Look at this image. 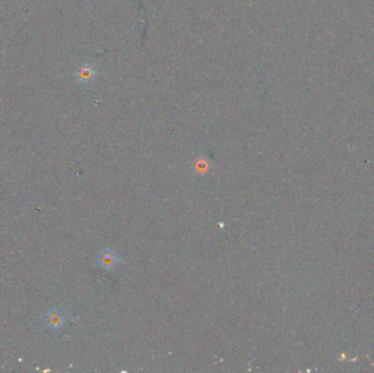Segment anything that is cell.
<instances>
[{
    "label": "cell",
    "mask_w": 374,
    "mask_h": 373,
    "mask_svg": "<svg viewBox=\"0 0 374 373\" xmlns=\"http://www.w3.org/2000/svg\"><path fill=\"white\" fill-rule=\"evenodd\" d=\"M97 265L101 266L103 270L112 271L114 268L118 266L120 263V259L118 258L117 253L112 248L102 250L96 258Z\"/></svg>",
    "instance_id": "obj_1"
},
{
    "label": "cell",
    "mask_w": 374,
    "mask_h": 373,
    "mask_svg": "<svg viewBox=\"0 0 374 373\" xmlns=\"http://www.w3.org/2000/svg\"><path fill=\"white\" fill-rule=\"evenodd\" d=\"M95 69L94 67L92 65H88V64H84L83 66H81L80 68H79L78 70V75H79V80L87 83V82H91L92 80L94 79V76H95Z\"/></svg>",
    "instance_id": "obj_3"
},
{
    "label": "cell",
    "mask_w": 374,
    "mask_h": 373,
    "mask_svg": "<svg viewBox=\"0 0 374 373\" xmlns=\"http://www.w3.org/2000/svg\"><path fill=\"white\" fill-rule=\"evenodd\" d=\"M44 319H45V323L47 324V326L54 329H58L60 327H63V325L66 322L65 315L63 314V312H60L57 309L48 311L45 314Z\"/></svg>",
    "instance_id": "obj_2"
}]
</instances>
